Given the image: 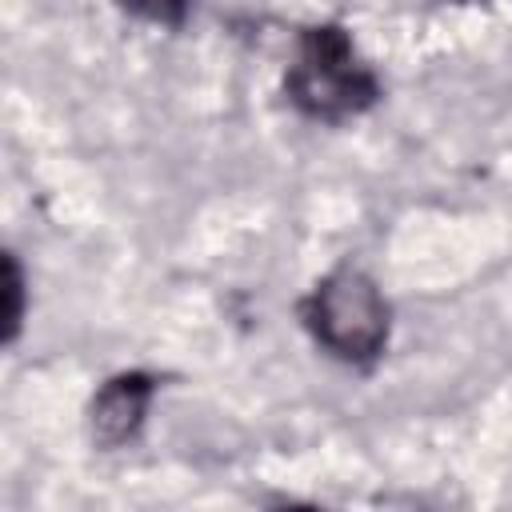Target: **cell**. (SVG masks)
I'll list each match as a JSON object with an SVG mask.
<instances>
[{"label":"cell","mask_w":512,"mask_h":512,"mask_svg":"<svg viewBox=\"0 0 512 512\" xmlns=\"http://www.w3.org/2000/svg\"><path fill=\"white\" fill-rule=\"evenodd\" d=\"M288 96L300 112L320 120H344L376 100V76L356 56L352 40L336 24L308 28L288 68Z\"/></svg>","instance_id":"6da1fadb"},{"label":"cell","mask_w":512,"mask_h":512,"mask_svg":"<svg viewBox=\"0 0 512 512\" xmlns=\"http://www.w3.org/2000/svg\"><path fill=\"white\" fill-rule=\"evenodd\" d=\"M124 12L152 20V24H180L188 12V0H116Z\"/></svg>","instance_id":"277c9868"},{"label":"cell","mask_w":512,"mask_h":512,"mask_svg":"<svg viewBox=\"0 0 512 512\" xmlns=\"http://www.w3.org/2000/svg\"><path fill=\"white\" fill-rule=\"evenodd\" d=\"M148 400H152V380L148 376L128 372V376L108 380L92 400V436L100 444H124L140 428Z\"/></svg>","instance_id":"3957f363"},{"label":"cell","mask_w":512,"mask_h":512,"mask_svg":"<svg viewBox=\"0 0 512 512\" xmlns=\"http://www.w3.org/2000/svg\"><path fill=\"white\" fill-rule=\"evenodd\" d=\"M4 296H8V308H4V336L12 340L16 328H20V268H16L12 256L4 260Z\"/></svg>","instance_id":"5b68a950"},{"label":"cell","mask_w":512,"mask_h":512,"mask_svg":"<svg viewBox=\"0 0 512 512\" xmlns=\"http://www.w3.org/2000/svg\"><path fill=\"white\" fill-rule=\"evenodd\" d=\"M308 324L316 340L340 360H372L388 340V304L364 272L340 268L316 284L308 300Z\"/></svg>","instance_id":"7a4b0ae2"}]
</instances>
